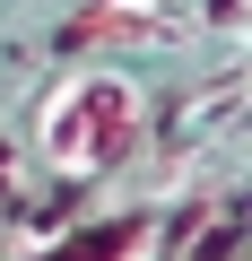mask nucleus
Wrapping results in <instances>:
<instances>
[{"label":"nucleus","mask_w":252,"mask_h":261,"mask_svg":"<svg viewBox=\"0 0 252 261\" xmlns=\"http://www.w3.org/2000/svg\"><path fill=\"white\" fill-rule=\"evenodd\" d=\"M139 140H148V96H139L131 70H78V79H61V87L44 96V113H35V157H44L52 174H70V183L131 166Z\"/></svg>","instance_id":"1"},{"label":"nucleus","mask_w":252,"mask_h":261,"mask_svg":"<svg viewBox=\"0 0 252 261\" xmlns=\"http://www.w3.org/2000/svg\"><path fill=\"white\" fill-rule=\"evenodd\" d=\"M122 261H148V235H131V244H122Z\"/></svg>","instance_id":"2"}]
</instances>
